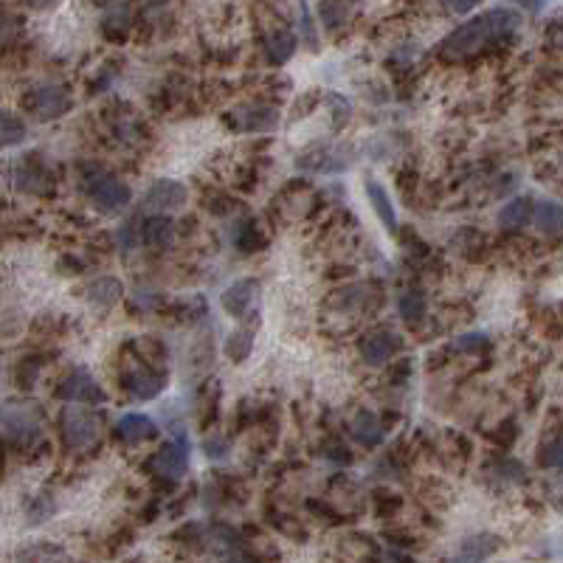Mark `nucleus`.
I'll list each match as a JSON object with an SVG mask.
<instances>
[{"mask_svg": "<svg viewBox=\"0 0 563 563\" xmlns=\"http://www.w3.org/2000/svg\"><path fill=\"white\" fill-rule=\"evenodd\" d=\"M541 462L547 468H563V440H555L544 448V456Z\"/></svg>", "mask_w": 563, "mask_h": 563, "instance_id": "29", "label": "nucleus"}, {"mask_svg": "<svg viewBox=\"0 0 563 563\" xmlns=\"http://www.w3.org/2000/svg\"><path fill=\"white\" fill-rule=\"evenodd\" d=\"M175 240V223L170 217H150L144 223V243L150 248H170Z\"/></svg>", "mask_w": 563, "mask_h": 563, "instance_id": "20", "label": "nucleus"}, {"mask_svg": "<svg viewBox=\"0 0 563 563\" xmlns=\"http://www.w3.org/2000/svg\"><path fill=\"white\" fill-rule=\"evenodd\" d=\"M296 35H290V31H276V35L268 37V43H265V54H268V59L274 65H285L293 54H296Z\"/></svg>", "mask_w": 563, "mask_h": 563, "instance_id": "22", "label": "nucleus"}, {"mask_svg": "<svg viewBox=\"0 0 563 563\" xmlns=\"http://www.w3.org/2000/svg\"><path fill=\"white\" fill-rule=\"evenodd\" d=\"M20 558H43V560H57V558H65V552H59V549L48 552L46 547H40L37 552H23Z\"/></svg>", "mask_w": 563, "mask_h": 563, "instance_id": "34", "label": "nucleus"}, {"mask_svg": "<svg viewBox=\"0 0 563 563\" xmlns=\"http://www.w3.org/2000/svg\"><path fill=\"white\" fill-rule=\"evenodd\" d=\"M88 197L90 203L99 209V212H108V214H116L121 212L124 206H130V189L121 178L105 172V170H90L88 175Z\"/></svg>", "mask_w": 563, "mask_h": 563, "instance_id": "2", "label": "nucleus"}, {"mask_svg": "<svg viewBox=\"0 0 563 563\" xmlns=\"http://www.w3.org/2000/svg\"><path fill=\"white\" fill-rule=\"evenodd\" d=\"M31 110L40 119H57L65 110H71V96L59 85H40L31 93Z\"/></svg>", "mask_w": 563, "mask_h": 563, "instance_id": "9", "label": "nucleus"}, {"mask_svg": "<svg viewBox=\"0 0 563 563\" xmlns=\"http://www.w3.org/2000/svg\"><path fill=\"white\" fill-rule=\"evenodd\" d=\"M482 0H448V6L456 12V15H468L471 9H476Z\"/></svg>", "mask_w": 563, "mask_h": 563, "instance_id": "31", "label": "nucleus"}, {"mask_svg": "<svg viewBox=\"0 0 563 563\" xmlns=\"http://www.w3.org/2000/svg\"><path fill=\"white\" fill-rule=\"evenodd\" d=\"M485 347V336H462L456 339V349H479Z\"/></svg>", "mask_w": 563, "mask_h": 563, "instance_id": "32", "label": "nucleus"}, {"mask_svg": "<svg viewBox=\"0 0 563 563\" xmlns=\"http://www.w3.org/2000/svg\"><path fill=\"white\" fill-rule=\"evenodd\" d=\"M493 549H495V538L479 536V538H474V541H465V552H462L459 558H462V560H482V558H487Z\"/></svg>", "mask_w": 563, "mask_h": 563, "instance_id": "27", "label": "nucleus"}, {"mask_svg": "<svg viewBox=\"0 0 563 563\" xmlns=\"http://www.w3.org/2000/svg\"><path fill=\"white\" fill-rule=\"evenodd\" d=\"M28 136V127H26V121L20 119V116H15V113H4V144L6 147H15V144H20L23 139Z\"/></svg>", "mask_w": 563, "mask_h": 563, "instance_id": "25", "label": "nucleus"}, {"mask_svg": "<svg viewBox=\"0 0 563 563\" xmlns=\"http://www.w3.org/2000/svg\"><path fill=\"white\" fill-rule=\"evenodd\" d=\"M397 310L409 324H417L425 316V296L420 290H403L397 296Z\"/></svg>", "mask_w": 563, "mask_h": 563, "instance_id": "23", "label": "nucleus"}, {"mask_svg": "<svg viewBox=\"0 0 563 563\" xmlns=\"http://www.w3.org/2000/svg\"><path fill=\"white\" fill-rule=\"evenodd\" d=\"M43 432L40 425V417L31 406H15V403H6L4 409V434L9 443H15L17 448L20 445H28L35 443Z\"/></svg>", "mask_w": 563, "mask_h": 563, "instance_id": "4", "label": "nucleus"}, {"mask_svg": "<svg viewBox=\"0 0 563 563\" xmlns=\"http://www.w3.org/2000/svg\"><path fill=\"white\" fill-rule=\"evenodd\" d=\"M521 26V17L510 9H493L485 12L479 17H471L468 23H462L456 31L445 37L443 43V57L445 59H465V57H476L493 46L505 43L507 37H513Z\"/></svg>", "mask_w": 563, "mask_h": 563, "instance_id": "1", "label": "nucleus"}, {"mask_svg": "<svg viewBox=\"0 0 563 563\" xmlns=\"http://www.w3.org/2000/svg\"><path fill=\"white\" fill-rule=\"evenodd\" d=\"M54 502L48 499V495H37L35 502L28 505V521L31 524H40V521H46L48 516H54Z\"/></svg>", "mask_w": 563, "mask_h": 563, "instance_id": "28", "label": "nucleus"}, {"mask_svg": "<svg viewBox=\"0 0 563 563\" xmlns=\"http://www.w3.org/2000/svg\"><path fill=\"white\" fill-rule=\"evenodd\" d=\"M367 194H370V203H372L375 214L381 217V223H383L389 231H394V228H397V212H394V206H391L389 192H386L375 178H367Z\"/></svg>", "mask_w": 563, "mask_h": 563, "instance_id": "18", "label": "nucleus"}, {"mask_svg": "<svg viewBox=\"0 0 563 563\" xmlns=\"http://www.w3.org/2000/svg\"><path fill=\"white\" fill-rule=\"evenodd\" d=\"M394 352H397V336L389 333V329H372V333L363 336L360 341V355L370 367H383V363L391 360Z\"/></svg>", "mask_w": 563, "mask_h": 563, "instance_id": "10", "label": "nucleus"}, {"mask_svg": "<svg viewBox=\"0 0 563 563\" xmlns=\"http://www.w3.org/2000/svg\"><path fill=\"white\" fill-rule=\"evenodd\" d=\"M349 150L344 147H321V150H313L310 155L299 158V167L302 170H313V172H341L349 167Z\"/></svg>", "mask_w": 563, "mask_h": 563, "instance_id": "12", "label": "nucleus"}, {"mask_svg": "<svg viewBox=\"0 0 563 563\" xmlns=\"http://www.w3.org/2000/svg\"><path fill=\"white\" fill-rule=\"evenodd\" d=\"M119 245L124 248V251H132L139 245V240H144V223H139L136 217L132 220H127V223H121V228H119Z\"/></svg>", "mask_w": 563, "mask_h": 563, "instance_id": "26", "label": "nucleus"}, {"mask_svg": "<svg viewBox=\"0 0 563 563\" xmlns=\"http://www.w3.org/2000/svg\"><path fill=\"white\" fill-rule=\"evenodd\" d=\"M59 401H68V403H82V406H99L105 401V391L102 386L96 383V378L88 370H74L68 378H65L57 389Z\"/></svg>", "mask_w": 563, "mask_h": 563, "instance_id": "5", "label": "nucleus"}, {"mask_svg": "<svg viewBox=\"0 0 563 563\" xmlns=\"http://www.w3.org/2000/svg\"><path fill=\"white\" fill-rule=\"evenodd\" d=\"M549 40H552L558 48H563V15H558V17L549 23Z\"/></svg>", "mask_w": 563, "mask_h": 563, "instance_id": "30", "label": "nucleus"}, {"mask_svg": "<svg viewBox=\"0 0 563 563\" xmlns=\"http://www.w3.org/2000/svg\"><path fill=\"white\" fill-rule=\"evenodd\" d=\"M62 440L74 451H88L102 437V422L90 409H65L62 412Z\"/></svg>", "mask_w": 563, "mask_h": 563, "instance_id": "3", "label": "nucleus"}, {"mask_svg": "<svg viewBox=\"0 0 563 563\" xmlns=\"http://www.w3.org/2000/svg\"><path fill=\"white\" fill-rule=\"evenodd\" d=\"M116 437L127 445H139L144 440H152L158 437V425L147 417V414H124L119 422H116Z\"/></svg>", "mask_w": 563, "mask_h": 563, "instance_id": "13", "label": "nucleus"}, {"mask_svg": "<svg viewBox=\"0 0 563 563\" xmlns=\"http://www.w3.org/2000/svg\"><path fill=\"white\" fill-rule=\"evenodd\" d=\"M536 225L544 235H563V206L558 201H541L536 206Z\"/></svg>", "mask_w": 563, "mask_h": 563, "instance_id": "21", "label": "nucleus"}, {"mask_svg": "<svg viewBox=\"0 0 563 563\" xmlns=\"http://www.w3.org/2000/svg\"><path fill=\"white\" fill-rule=\"evenodd\" d=\"M167 386V375L152 372V370H136L127 378V389L139 397V401H152Z\"/></svg>", "mask_w": 563, "mask_h": 563, "instance_id": "15", "label": "nucleus"}, {"mask_svg": "<svg viewBox=\"0 0 563 563\" xmlns=\"http://www.w3.org/2000/svg\"><path fill=\"white\" fill-rule=\"evenodd\" d=\"M203 448L209 451V456H212V459H223V456H225V451H228V443H223V440H209Z\"/></svg>", "mask_w": 563, "mask_h": 563, "instance_id": "33", "label": "nucleus"}, {"mask_svg": "<svg viewBox=\"0 0 563 563\" xmlns=\"http://www.w3.org/2000/svg\"><path fill=\"white\" fill-rule=\"evenodd\" d=\"M189 456H192V448H189V440L181 434L170 443H163L152 459V471L163 479H181L186 471H189Z\"/></svg>", "mask_w": 563, "mask_h": 563, "instance_id": "6", "label": "nucleus"}, {"mask_svg": "<svg viewBox=\"0 0 563 563\" xmlns=\"http://www.w3.org/2000/svg\"><path fill=\"white\" fill-rule=\"evenodd\" d=\"M223 310L235 318H245L259 305V282L256 279H240L223 290Z\"/></svg>", "mask_w": 563, "mask_h": 563, "instance_id": "8", "label": "nucleus"}, {"mask_svg": "<svg viewBox=\"0 0 563 563\" xmlns=\"http://www.w3.org/2000/svg\"><path fill=\"white\" fill-rule=\"evenodd\" d=\"M231 121H235L237 130H245V132H268L279 124V113L276 108H268V105H248L231 113Z\"/></svg>", "mask_w": 563, "mask_h": 563, "instance_id": "11", "label": "nucleus"}, {"mask_svg": "<svg viewBox=\"0 0 563 563\" xmlns=\"http://www.w3.org/2000/svg\"><path fill=\"white\" fill-rule=\"evenodd\" d=\"M513 4H518V6H524L529 12H541L547 6V0H513Z\"/></svg>", "mask_w": 563, "mask_h": 563, "instance_id": "35", "label": "nucleus"}, {"mask_svg": "<svg viewBox=\"0 0 563 563\" xmlns=\"http://www.w3.org/2000/svg\"><path fill=\"white\" fill-rule=\"evenodd\" d=\"M186 201H189L186 183L172 181V178H158V181L147 189L141 203H144L147 212H175V209L186 206Z\"/></svg>", "mask_w": 563, "mask_h": 563, "instance_id": "7", "label": "nucleus"}, {"mask_svg": "<svg viewBox=\"0 0 563 563\" xmlns=\"http://www.w3.org/2000/svg\"><path fill=\"white\" fill-rule=\"evenodd\" d=\"M254 349V333L251 329H237V333H231L228 341H225V355L235 360V363H243Z\"/></svg>", "mask_w": 563, "mask_h": 563, "instance_id": "24", "label": "nucleus"}, {"mask_svg": "<svg viewBox=\"0 0 563 563\" xmlns=\"http://www.w3.org/2000/svg\"><path fill=\"white\" fill-rule=\"evenodd\" d=\"M352 437L363 448H378L386 440V425L372 412H358V417L352 420Z\"/></svg>", "mask_w": 563, "mask_h": 563, "instance_id": "14", "label": "nucleus"}, {"mask_svg": "<svg viewBox=\"0 0 563 563\" xmlns=\"http://www.w3.org/2000/svg\"><path fill=\"white\" fill-rule=\"evenodd\" d=\"M536 217V206L529 197H516L507 206H502L499 212V225L507 228V231H516V228H524L529 220Z\"/></svg>", "mask_w": 563, "mask_h": 563, "instance_id": "17", "label": "nucleus"}, {"mask_svg": "<svg viewBox=\"0 0 563 563\" xmlns=\"http://www.w3.org/2000/svg\"><path fill=\"white\" fill-rule=\"evenodd\" d=\"M31 4H35L37 9H51V6L57 4V0H31Z\"/></svg>", "mask_w": 563, "mask_h": 563, "instance_id": "36", "label": "nucleus"}, {"mask_svg": "<svg viewBox=\"0 0 563 563\" xmlns=\"http://www.w3.org/2000/svg\"><path fill=\"white\" fill-rule=\"evenodd\" d=\"M15 181H17V189H23V192H43L46 183H51L46 170L40 167V163H35V158H26L23 163H17Z\"/></svg>", "mask_w": 563, "mask_h": 563, "instance_id": "19", "label": "nucleus"}, {"mask_svg": "<svg viewBox=\"0 0 563 563\" xmlns=\"http://www.w3.org/2000/svg\"><path fill=\"white\" fill-rule=\"evenodd\" d=\"M121 293H124V287H121V282L113 279V276H99V279H93V282L88 285V290H85L88 302H93V305H99V308H113V305L121 299Z\"/></svg>", "mask_w": 563, "mask_h": 563, "instance_id": "16", "label": "nucleus"}]
</instances>
